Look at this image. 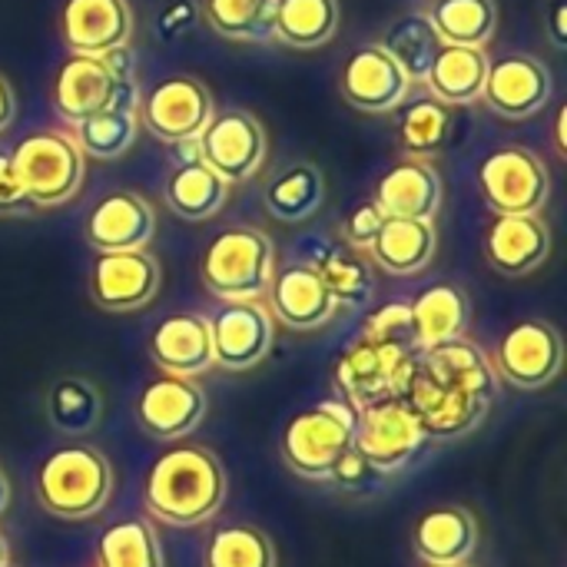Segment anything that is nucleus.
<instances>
[{
	"mask_svg": "<svg viewBox=\"0 0 567 567\" xmlns=\"http://www.w3.org/2000/svg\"><path fill=\"white\" fill-rule=\"evenodd\" d=\"M206 23L229 40H269L276 30V0H203Z\"/></svg>",
	"mask_w": 567,
	"mask_h": 567,
	"instance_id": "a19ab883",
	"label": "nucleus"
},
{
	"mask_svg": "<svg viewBox=\"0 0 567 567\" xmlns=\"http://www.w3.org/2000/svg\"><path fill=\"white\" fill-rule=\"evenodd\" d=\"M478 186L495 216L542 213L551 193L548 166L525 146H505L485 156L478 166Z\"/></svg>",
	"mask_w": 567,
	"mask_h": 567,
	"instance_id": "0eeeda50",
	"label": "nucleus"
},
{
	"mask_svg": "<svg viewBox=\"0 0 567 567\" xmlns=\"http://www.w3.org/2000/svg\"><path fill=\"white\" fill-rule=\"evenodd\" d=\"M402 70L412 83H425L429 80V70L442 50V40L429 20V13L422 10H412V13H402L389 23L382 43H379Z\"/></svg>",
	"mask_w": 567,
	"mask_h": 567,
	"instance_id": "2f4dec72",
	"label": "nucleus"
},
{
	"mask_svg": "<svg viewBox=\"0 0 567 567\" xmlns=\"http://www.w3.org/2000/svg\"><path fill=\"white\" fill-rule=\"evenodd\" d=\"M306 266H312L322 282L329 286L336 306H349V309H359L372 299L375 292V276H372V266L365 262L362 252H355L352 246H326L319 243V249L309 252Z\"/></svg>",
	"mask_w": 567,
	"mask_h": 567,
	"instance_id": "c756f323",
	"label": "nucleus"
},
{
	"mask_svg": "<svg viewBox=\"0 0 567 567\" xmlns=\"http://www.w3.org/2000/svg\"><path fill=\"white\" fill-rule=\"evenodd\" d=\"M375 203L392 219L435 223L442 206V176L429 159H399L389 166L375 186Z\"/></svg>",
	"mask_w": 567,
	"mask_h": 567,
	"instance_id": "412c9836",
	"label": "nucleus"
},
{
	"mask_svg": "<svg viewBox=\"0 0 567 567\" xmlns=\"http://www.w3.org/2000/svg\"><path fill=\"white\" fill-rule=\"evenodd\" d=\"M262 199L269 216H276L279 223H302L316 216L326 199L322 173L312 163H292L266 186Z\"/></svg>",
	"mask_w": 567,
	"mask_h": 567,
	"instance_id": "f704fd0d",
	"label": "nucleus"
},
{
	"mask_svg": "<svg viewBox=\"0 0 567 567\" xmlns=\"http://www.w3.org/2000/svg\"><path fill=\"white\" fill-rule=\"evenodd\" d=\"M229 196V183L223 176H216L203 159L193 163H179L166 183V203L179 219L189 223H203L213 219Z\"/></svg>",
	"mask_w": 567,
	"mask_h": 567,
	"instance_id": "7c9ffc66",
	"label": "nucleus"
},
{
	"mask_svg": "<svg viewBox=\"0 0 567 567\" xmlns=\"http://www.w3.org/2000/svg\"><path fill=\"white\" fill-rule=\"evenodd\" d=\"M136 133H140V116L136 113H126V110H100V113L80 120L70 136L76 140V146H80L83 156L116 159V156H123L136 143Z\"/></svg>",
	"mask_w": 567,
	"mask_h": 567,
	"instance_id": "ea45409f",
	"label": "nucleus"
},
{
	"mask_svg": "<svg viewBox=\"0 0 567 567\" xmlns=\"http://www.w3.org/2000/svg\"><path fill=\"white\" fill-rule=\"evenodd\" d=\"M429 435L405 399H382L359 412L352 445L369 458V465L382 475L405 468L422 449Z\"/></svg>",
	"mask_w": 567,
	"mask_h": 567,
	"instance_id": "6e6552de",
	"label": "nucleus"
},
{
	"mask_svg": "<svg viewBox=\"0 0 567 567\" xmlns=\"http://www.w3.org/2000/svg\"><path fill=\"white\" fill-rule=\"evenodd\" d=\"M10 561V551H7V542H3V535H0V565H7Z\"/></svg>",
	"mask_w": 567,
	"mask_h": 567,
	"instance_id": "864d4df0",
	"label": "nucleus"
},
{
	"mask_svg": "<svg viewBox=\"0 0 567 567\" xmlns=\"http://www.w3.org/2000/svg\"><path fill=\"white\" fill-rule=\"evenodd\" d=\"M548 30H551V40H555V47H565L567 43V0H551V7H548Z\"/></svg>",
	"mask_w": 567,
	"mask_h": 567,
	"instance_id": "de8ad7c7",
	"label": "nucleus"
},
{
	"mask_svg": "<svg viewBox=\"0 0 567 567\" xmlns=\"http://www.w3.org/2000/svg\"><path fill=\"white\" fill-rule=\"evenodd\" d=\"M495 375H502L515 389H545L558 379L565 365V342L551 322L542 319H525L515 322L502 342L495 346L492 355Z\"/></svg>",
	"mask_w": 567,
	"mask_h": 567,
	"instance_id": "1a4fd4ad",
	"label": "nucleus"
},
{
	"mask_svg": "<svg viewBox=\"0 0 567 567\" xmlns=\"http://www.w3.org/2000/svg\"><path fill=\"white\" fill-rule=\"evenodd\" d=\"M100 60L106 63V70H110L113 76H133V53H130V47H126V43H123V47H116V50H106Z\"/></svg>",
	"mask_w": 567,
	"mask_h": 567,
	"instance_id": "09e8293b",
	"label": "nucleus"
},
{
	"mask_svg": "<svg viewBox=\"0 0 567 567\" xmlns=\"http://www.w3.org/2000/svg\"><path fill=\"white\" fill-rule=\"evenodd\" d=\"M96 567H166L159 535L143 518H126L110 525L96 538Z\"/></svg>",
	"mask_w": 567,
	"mask_h": 567,
	"instance_id": "c9c22d12",
	"label": "nucleus"
},
{
	"mask_svg": "<svg viewBox=\"0 0 567 567\" xmlns=\"http://www.w3.org/2000/svg\"><path fill=\"white\" fill-rule=\"evenodd\" d=\"M60 30L73 53L103 56L130 40L133 13L126 0H66Z\"/></svg>",
	"mask_w": 567,
	"mask_h": 567,
	"instance_id": "5701e85b",
	"label": "nucleus"
},
{
	"mask_svg": "<svg viewBox=\"0 0 567 567\" xmlns=\"http://www.w3.org/2000/svg\"><path fill=\"white\" fill-rule=\"evenodd\" d=\"M329 482H332L339 492L365 495V492H375V488L382 485V472H375V468L369 465V458H365L355 445H349V449L342 452V458L332 465Z\"/></svg>",
	"mask_w": 567,
	"mask_h": 567,
	"instance_id": "37998d69",
	"label": "nucleus"
},
{
	"mask_svg": "<svg viewBox=\"0 0 567 567\" xmlns=\"http://www.w3.org/2000/svg\"><path fill=\"white\" fill-rule=\"evenodd\" d=\"M425 567H472V565L465 561V565H425Z\"/></svg>",
	"mask_w": 567,
	"mask_h": 567,
	"instance_id": "5fc2aeb1",
	"label": "nucleus"
},
{
	"mask_svg": "<svg viewBox=\"0 0 567 567\" xmlns=\"http://www.w3.org/2000/svg\"><path fill=\"white\" fill-rule=\"evenodd\" d=\"M455 126V110L435 96H422L399 113V143L412 159H429L445 150Z\"/></svg>",
	"mask_w": 567,
	"mask_h": 567,
	"instance_id": "4c0bfd02",
	"label": "nucleus"
},
{
	"mask_svg": "<svg viewBox=\"0 0 567 567\" xmlns=\"http://www.w3.org/2000/svg\"><path fill=\"white\" fill-rule=\"evenodd\" d=\"M13 113H17V103H13V86L7 76H0V130H7L13 123Z\"/></svg>",
	"mask_w": 567,
	"mask_h": 567,
	"instance_id": "8fccbe9b",
	"label": "nucleus"
},
{
	"mask_svg": "<svg viewBox=\"0 0 567 567\" xmlns=\"http://www.w3.org/2000/svg\"><path fill=\"white\" fill-rule=\"evenodd\" d=\"M365 339H372V342H395V346L415 349L409 302H385L382 309H375L369 316V322H365Z\"/></svg>",
	"mask_w": 567,
	"mask_h": 567,
	"instance_id": "79ce46f5",
	"label": "nucleus"
},
{
	"mask_svg": "<svg viewBox=\"0 0 567 567\" xmlns=\"http://www.w3.org/2000/svg\"><path fill=\"white\" fill-rule=\"evenodd\" d=\"M213 96L196 76H166L140 100V123L163 143L196 140L213 120Z\"/></svg>",
	"mask_w": 567,
	"mask_h": 567,
	"instance_id": "9b49d317",
	"label": "nucleus"
},
{
	"mask_svg": "<svg viewBox=\"0 0 567 567\" xmlns=\"http://www.w3.org/2000/svg\"><path fill=\"white\" fill-rule=\"evenodd\" d=\"M276 276V246L256 226H233L209 239L199 259L203 286L223 302H259Z\"/></svg>",
	"mask_w": 567,
	"mask_h": 567,
	"instance_id": "7ed1b4c3",
	"label": "nucleus"
},
{
	"mask_svg": "<svg viewBox=\"0 0 567 567\" xmlns=\"http://www.w3.org/2000/svg\"><path fill=\"white\" fill-rule=\"evenodd\" d=\"M47 419L56 432L73 435V439L96 432V425L103 419V395H100L96 382H90L83 375L56 379L47 392Z\"/></svg>",
	"mask_w": 567,
	"mask_h": 567,
	"instance_id": "473e14b6",
	"label": "nucleus"
},
{
	"mask_svg": "<svg viewBox=\"0 0 567 567\" xmlns=\"http://www.w3.org/2000/svg\"><path fill=\"white\" fill-rule=\"evenodd\" d=\"M339 30V0H276V30L286 47L316 50Z\"/></svg>",
	"mask_w": 567,
	"mask_h": 567,
	"instance_id": "72a5a7b5",
	"label": "nucleus"
},
{
	"mask_svg": "<svg viewBox=\"0 0 567 567\" xmlns=\"http://www.w3.org/2000/svg\"><path fill=\"white\" fill-rule=\"evenodd\" d=\"M199 159L226 183H246L266 159V130L246 110L213 113L206 130L196 136Z\"/></svg>",
	"mask_w": 567,
	"mask_h": 567,
	"instance_id": "9d476101",
	"label": "nucleus"
},
{
	"mask_svg": "<svg viewBox=\"0 0 567 567\" xmlns=\"http://www.w3.org/2000/svg\"><path fill=\"white\" fill-rule=\"evenodd\" d=\"M206 419V392L193 379L163 375L143 389L136 399V422L150 439L179 442L199 429Z\"/></svg>",
	"mask_w": 567,
	"mask_h": 567,
	"instance_id": "2eb2a0df",
	"label": "nucleus"
},
{
	"mask_svg": "<svg viewBox=\"0 0 567 567\" xmlns=\"http://www.w3.org/2000/svg\"><path fill=\"white\" fill-rule=\"evenodd\" d=\"M30 209H37V206L27 199L20 179H17V169L10 163V153H0V213L7 216V213H30Z\"/></svg>",
	"mask_w": 567,
	"mask_h": 567,
	"instance_id": "a18cd8bd",
	"label": "nucleus"
},
{
	"mask_svg": "<svg viewBox=\"0 0 567 567\" xmlns=\"http://www.w3.org/2000/svg\"><path fill=\"white\" fill-rule=\"evenodd\" d=\"M150 355L163 369V375L196 379L216 365L213 359V336L206 316L176 312L163 319L150 336Z\"/></svg>",
	"mask_w": 567,
	"mask_h": 567,
	"instance_id": "4be33fe9",
	"label": "nucleus"
},
{
	"mask_svg": "<svg viewBox=\"0 0 567 567\" xmlns=\"http://www.w3.org/2000/svg\"><path fill=\"white\" fill-rule=\"evenodd\" d=\"M226 502V468L203 445H173L146 472L143 505L153 518L193 528L219 515Z\"/></svg>",
	"mask_w": 567,
	"mask_h": 567,
	"instance_id": "f257e3e1",
	"label": "nucleus"
},
{
	"mask_svg": "<svg viewBox=\"0 0 567 567\" xmlns=\"http://www.w3.org/2000/svg\"><path fill=\"white\" fill-rule=\"evenodd\" d=\"M113 73L106 70V63L100 56H86V53H70L60 70H56V83H53V110L76 126L80 120L100 113L113 93Z\"/></svg>",
	"mask_w": 567,
	"mask_h": 567,
	"instance_id": "393cba45",
	"label": "nucleus"
},
{
	"mask_svg": "<svg viewBox=\"0 0 567 567\" xmlns=\"http://www.w3.org/2000/svg\"><path fill=\"white\" fill-rule=\"evenodd\" d=\"M478 545V522L468 508H429L412 528V548L425 565H465Z\"/></svg>",
	"mask_w": 567,
	"mask_h": 567,
	"instance_id": "b1692460",
	"label": "nucleus"
},
{
	"mask_svg": "<svg viewBox=\"0 0 567 567\" xmlns=\"http://www.w3.org/2000/svg\"><path fill=\"white\" fill-rule=\"evenodd\" d=\"M10 163L27 199L37 209H50L73 199L86 169V156L63 130H37L23 136L10 153Z\"/></svg>",
	"mask_w": 567,
	"mask_h": 567,
	"instance_id": "39448f33",
	"label": "nucleus"
},
{
	"mask_svg": "<svg viewBox=\"0 0 567 567\" xmlns=\"http://www.w3.org/2000/svg\"><path fill=\"white\" fill-rule=\"evenodd\" d=\"M339 90L362 113H392L409 100L412 80L379 43H369L342 63Z\"/></svg>",
	"mask_w": 567,
	"mask_h": 567,
	"instance_id": "dca6fc26",
	"label": "nucleus"
},
{
	"mask_svg": "<svg viewBox=\"0 0 567 567\" xmlns=\"http://www.w3.org/2000/svg\"><path fill=\"white\" fill-rule=\"evenodd\" d=\"M429 20L442 43L455 47H488L495 37L498 10L495 0H435Z\"/></svg>",
	"mask_w": 567,
	"mask_h": 567,
	"instance_id": "e433bc0d",
	"label": "nucleus"
},
{
	"mask_svg": "<svg viewBox=\"0 0 567 567\" xmlns=\"http://www.w3.org/2000/svg\"><path fill=\"white\" fill-rule=\"evenodd\" d=\"M10 498H13V492H10V478H7V472L0 468V515H7Z\"/></svg>",
	"mask_w": 567,
	"mask_h": 567,
	"instance_id": "603ef678",
	"label": "nucleus"
},
{
	"mask_svg": "<svg viewBox=\"0 0 567 567\" xmlns=\"http://www.w3.org/2000/svg\"><path fill=\"white\" fill-rule=\"evenodd\" d=\"M565 123H567V110H558V120H555V143H558V153H567Z\"/></svg>",
	"mask_w": 567,
	"mask_h": 567,
	"instance_id": "3c124183",
	"label": "nucleus"
},
{
	"mask_svg": "<svg viewBox=\"0 0 567 567\" xmlns=\"http://www.w3.org/2000/svg\"><path fill=\"white\" fill-rule=\"evenodd\" d=\"M402 399L415 412V419L422 422L429 439H462V435L475 432L492 409V402L475 399V395L452 389V385L439 382L435 375H429L419 365V359H415V372H412Z\"/></svg>",
	"mask_w": 567,
	"mask_h": 567,
	"instance_id": "ddd939ff",
	"label": "nucleus"
},
{
	"mask_svg": "<svg viewBox=\"0 0 567 567\" xmlns=\"http://www.w3.org/2000/svg\"><path fill=\"white\" fill-rule=\"evenodd\" d=\"M113 495V465L86 442L63 445L37 468V502L47 515L83 522L100 515Z\"/></svg>",
	"mask_w": 567,
	"mask_h": 567,
	"instance_id": "f03ea898",
	"label": "nucleus"
},
{
	"mask_svg": "<svg viewBox=\"0 0 567 567\" xmlns=\"http://www.w3.org/2000/svg\"><path fill=\"white\" fill-rule=\"evenodd\" d=\"M488 50L485 47H455V43H442L432 70H429V93L445 103V106H472L482 100L485 93V80H488Z\"/></svg>",
	"mask_w": 567,
	"mask_h": 567,
	"instance_id": "a878e982",
	"label": "nucleus"
},
{
	"mask_svg": "<svg viewBox=\"0 0 567 567\" xmlns=\"http://www.w3.org/2000/svg\"><path fill=\"white\" fill-rule=\"evenodd\" d=\"M156 233V213L140 193L103 196L86 219V243L96 252L146 249Z\"/></svg>",
	"mask_w": 567,
	"mask_h": 567,
	"instance_id": "aec40b11",
	"label": "nucleus"
},
{
	"mask_svg": "<svg viewBox=\"0 0 567 567\" xmlns=\"http://www.w3.org/2000/svg\"><path fill=\"white\" fill-rule=\"evenodd\" d=\"M193 17H196L193 3H189V0H176V3H169V7L163 10V17H159V33H163V37H179L183 30H189Z\"/></svg>",
	"mask_w": 567,
	"mask_h": 567,
	"instance_id": "49530a36",
	"label": "nucleus"
},
{
	"mask_svg": "<svg viewBox=\"0 0 567 567\" xmlns=\"http://www.w3.org/2000/svg\"><path fill=\"white\" fill-rule=\"evenodd\" d=\"M272 319L292 332H316L336 316V299L312 266H289L272 276L269 306Z\"/></svg>",
	"mask_w": 567,
	"mask_h": 567,
	"instance_id": "6ab92c4d",
	"label": "nucleus"
},
{
	"mask_svg": "<svg viewBox=\"0 0 567 567\" xmlns=\"http://www.w3.org/2000/svg\"><path fill=\"white\" fill-rule=\"evenodd\" d=\"M206 322L213 359L229 372H249L272 352L276 319L262 302H223Z\"/></svg>",
	"mask_w": 567,
	"mask_h": 567,
	"instance_id": "f8f14e48",
	"label": "nucleus"
},
{
	"mask_svg": "<svg viewBox=\"0 0 567 567\" xmlns=\"http://www.w3.org/2000/svg\"><path fill=\"white\" fill-rule=\"evenodd\" d=\"M415 372V355L405 346L395 342H372L362 339L349 346L336 365V382L342 389V399L362 412L372 402L382 399H402L405 385Z\"/></svg>",
	"mask_w": 567,
	"mask_h": 567,
	"instance_id": "423d86ee",
	"label": "nucleus"
},
{
	"mask_svg": "<svg viewBox=\"0 0 567 567\" xmlns=\"http://www.w3.org/2000/svg\"><path fill=\"white\" fill-rule=\"evenodd\" d=\"M435 249H439L435 223L385 216L369 252L375 266L389 276H419L435 259Z\"/></svg>",
	"mask_w": 567,
	"mask_h": 567,
	"instance_id": "cd10ccee",
	"label": "nucleus"
},
{
	"mask_svg": "<svg viewBox=\"0 0 567 567\" xmlns=\"http://www.w3.org/2000/svg\"><path fill=\"white\" fill-rule=\"evenodd\" d=\"M551 96V70L528 53H508L488 63V80L482 100L512 120L538 113Z\"/></svg>",
	"mask_w": 567,
	"mask_h": 567,
	"instance_id": "f3484780",
	"label": "nucleus"
},
{
	"mask_svg": "<svg viewBox=\"0 0 567 567\" xmlns=\"http://www.w3.org/2000/svg\"><path fill=\"white\" fill-rule=\"evenodd\" d=\"M203 567H279V551L256 525H223L206 542Z\"/></svg>",
	"mask_w": 567,
	"mask_h": 567,
	"instance_id": "58836bf2",
	"label": "nucleus"
},
{
	"mask_svg": "<svg viewBox=\"0 0 567 567\" xmlns=\"http://www.w3.org/2000/svg\"><path fill=\"white\" fill-rule=\"evenodd\" d=\"M551 252V229L542 213L525 216H495L485 229L488 266L508 279L535 272Z\"/></svg>",
	"mask_w": 567,
	"mask_h": 567,
	"instance_id": "a211bd4d",
	"label": "nucleus"
},
{
	"mask_svg": "<svg viewBox=\"0 0 567 567\" xmlns=\"http://www.w3.org/2000/svg\"><path fill=\"white\" fill-rule=\"evenodd\" d=\"M419 365L429 375H435L439 382H445L452 389H462V392H468L475 399L495 402V395H498V375H495L492 359L475 342H468L465 336L422 352Z\"/></svg>",
	"mask_w": 567,
	"mask_h": 567,
	"instance_id": "bb28decb",
	"label": "nucleus"
},
{
	"mask_svg": "<svg viewBox=\"0 0 567 567\" xmlns=\"http://www.w3.org/2000/svg\"><path fill=\"white\" fill-rule=\"evenodd\" d=\"M412 312V342L419 352H429L435 346H445L452 339L465 336L468 326V296L458 286L439 282L409 302Z\"/></svg>",
	"mask_w": 567,
	"mask_h": 567,
	"instance_id": "c85d7f7f",
	"label": "nucleus"
},
{
	"mask_svg": "<svg viewBox=\"0 0 567 567\" xmlns=\"http://www.w3.org/2000/svg\"><path fill=\"white\" fill-rule=\"evenodd\" d=\"M382 223H385V213L379 209V203L375 199L362 203L346 223V246H352L355 252H369L379 229H382Z\"/></svg>",
	"mask_w": 567,
	"mask_h": 567,
	"instance_id": "c03bdc74",
	"label": "nucleus"
},
{
	"mask_svg": "<svg viewBox=\"0 0 567 567\" xmlns=\"http://www.w3.org/2000/svg\"><path fill=\"white\" fill-rule=\"evenodd\" d=\"M159 292V262L146 249L96 252L90 266V299L103 312H133Z\"/></svg>",
	"mask_w": 567,
	"mask_h": 567,
	"instance_id": "4468645a",
	"label": "nucleus"
},
{
	"mask_svg": "<svg viewBox=\"0 0 567 567\" xmlns=\"http://www.w3.org/2000/svg\"><path fill=\"white\" fill-rule=\"evenodd\" d=\"M359 412L346 399L319 402L289 419L279 439V455L299 478L329 482L332 465L352 445Z\"/></svg>",
	"mask_w": 567,
	"mask_h": 567,
	"instance_id": "20e7f679",
	"label": "nucleus"
}]
</instances>
